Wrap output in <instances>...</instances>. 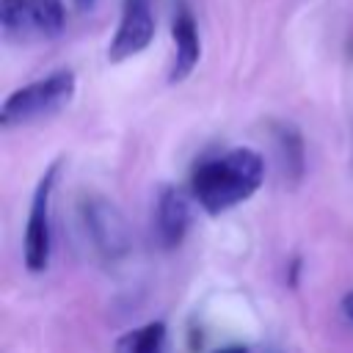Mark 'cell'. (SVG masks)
Here are the masks:
<instances>
[{"mask_svg":"<svg viewBox=\"0 0 353 353\" xmlns=\"http://www.w3.org/2000/svg\"><path fill=\"white\" fill-rule=\"evenodd\" d=\"M265 179V160L259 152L243 146L221 157L204 160L190 176V196L210 215H221L251 199Z\"/></svg>","mask_w":353,"mask_h":353,"instance_id":"1","label":"cell"},{"mask_svg":"<svg viewBox=\"0 0 353 353\" xmlns=\"http://www.w3.org/2000/svg\"><path fill=\"white\" fill-rule=\"evenodd\" d=\"M72 97H74V72L58 69L41 80L28 83V85L17 88L14 94H8L0 108V124L17 127V124L36 121L41 116L61 110Z\"/></svg>","mask_w":353,"mask_h":353,"instance_id":"2","label":"cell"},{"mask_svg":"<svg viewBox=\"0 0 353 353\" xmlns=\"http://www.w3.org/2000/svg\"><path fill=\"white\" fill-rule=\"evenodd\" d=\"M80 218L94 251L105 262L116 265L130 254L132 248L130 223L113 201H108L105 196H85L80 201Z\"/></svg>","mask_w":353,"mask_h":353,"instance_id":"3","label":"cell"},{"mask_svg":"<svg viewBox=\"0 0 353 353\" xmlns=\"http://www.w3.org/2000/svg\"><path fill=\"white\" fill-rule=\"evenodd\" d=\"M61 160H55L39 179L30 212H28V226H25V265L30 273H41L50 265V248H52V234H50V196L58 179Z\"/></svg>","mask_w":353,"mask_h":353,"instance_id":"4","label":"cell"},{"mask_svg":"<svg viewBox=\"0 0 353 353\" xmlns=\"http://www.w3.org/2000/svg\"><path fill=\"white\" fill-rule=\"evenodd\" d=\"M154 39V14L152 0H124L119 28L108 44V61L121 63L138 52H143Z\"/></svg>","mask_w":353,"mask_h":353,"instance_id":"5","label":"cell"},{"mask_svg":"<svg viewBox=\"0 0 353 353\" xmlns=\"http://www.w3.org/2000/svg\"><path fill=\"white\" fill-rule=\"evenodd\" d=\"M154 226L163 248H176L190 226V204L185 193L174 185H163L157 193V210H154Z\"/></svg>","mask_w":353,"mask_h":353,"instance_id":"6","label":"cell"},{"mask_svg":"<svg viewBox=\"0 0 353 353\" xmlns=\"http://www.w3.org/2000/svg\"><path fill=\"white\" fill-rule=\"evenodd\" d=\"M171 36H174V47H176V55H174V66L168 72V80L171 83H179L185 80L199 58H201V39H199V25L190 14V8L179 0L176 3V14H174V22H171Z\"/></svg>","mask_w":353,"mask_h":353,"instance_id":"7","label":"cell"},{"mask_svg":"<svg viewBox=\"0 0 353 353\" xmlns=\"http://www.w3.org/2000/svg\"><path fill=\"white\" fill-rule=\"evenodd\" d=\"M273 141H276V152H279V163L281 171L298 182L306 171V146H303V135L298 132L295 124L290 121H279L273 124Z\"/></svg>","mask_w":353,"mask_h":353,"instance_id":"8","label":"cell"},{"mask_svg":"<svg viewBox=\"0 0 353 353\" xmlns=\"http://www.w3.org/2000/svg\"><path fill=\"white\" fill-rule=\"evenodd\" d=\"M165 345V323H146L132 328L116 339V353H163Z\"/></svg>","mask_w":353,"mask_h":353,"instance_id":"9","label":"cell"},{"mask_svg":"<svg viewBox=\"0 0 353 353\" xmlns=\"http://www.w3.org/2000/svg\"><path fill=\"white\" fill-rule=\"evenodd\" d=\"M33 28L44 36H58L66 25V8L61 0H28Z\"/></svg>","mask_w":353,"mask_h":353,"instance_id":"10","label":"cell"},{"mask_svg":"<svg viewBox=\"0 0 353 353\" xmlns=\"http://www.w3.org/2000/svg\"><path fill=\"white\" fill-rule=\"evenodd\" d=\"M0 25L6 33H22L33 25L28 0H0Z\"/></svg>","mask_w":353,"mask_h":353,"instance_id":"11","label":"cell"},{"mask_svg":"<svg viewBox=\"0 0 353 353\" xmlns=\"http://www.w3.org/2000/svg\"><path fill=\"white\" fill-rule=\"evenodd\" d=\"M342 312H345V317L353 323V290L345 292V298H342Z\"/></svg>","mask_w":353,"mask_h":353,"instance_id":"12","label":"cell"},{"mask_svg":"<svg viewBox=\"0 0 353 353\" xmlns=\"http://www.w3.org/2000/svg\"><path fill=\"white\" fill-rule=\"evenodd\" d=\"M212 353H248V347H243V345H232V347H221V350H212Z\"/></svg>","mask_w":353,"mask_h":353,"instance_id":"13","label":"cell"},{"mask_svg":"<svg viewBox=\"0 0 353 353\" xmlns=\"http://www.w3.org/2000/svg\"><path fill=\"white\" fill-rule=\"evenodd\" d=\"M80 3H91V0H80Z\"/></svg>","mask_w":353,"mask_h":353,"instance_id":"14","label":"cell"}]
</instances>
